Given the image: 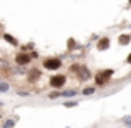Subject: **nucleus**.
<instances>
[{
	"label": "nucleus",
	"instance_id": "nucleus-2",
	"mask_svg": "<svg viewBox=\"0 0 131 128\" xmlns=\"http://www.w3.org/2000/svg\"><path fill=\"white\" fill-rule=\"evenodd\" d=\"M67 83V77H65L63 73H57L53 75V77H50V86L55 90H61Z\"/></svg>",
	"mask_w": 131,
	"mask_h": 128
},
{
	"label": "nucleus",
	"instance_id": "nucleus-7",
	"mask_svg": "<svg viewBox=\"0 0 131 128\" xmlns=\"http://www.w3.org/2000/svg\"><path fill=\"white\" fill-rule=\"evenodd\" d=\"M110 43H111V42H110V38H108V37H101V38L98 40V43H96V48H98L100 52L108 50V48H110Z\"/></svg>",
	"mask_w": 131,
	"mask_h": 128
},
{
	"label": "nucleus",
	"instance_id": "nucleus-19",
	"mask_svg": "<svg viewBox=\"0 0 131 128\" xmlns=\"http://www.w3.org/2000/svg\"><path fill=\"white\" fill-rule=\"evenodd\" d=\"M129 3H131V0H129Z\"/></svg>",
	"mask_w": 131,
	"mask_h": 128
},
{
	"label": "nucleus",
	"instance_id": "nucleus-17",
	"mask_svg": "<svg viewBox=\"0 0 131 128\" xmlns=\"http://www.w3.org/2000/svg\"><path fill=\"white\" fill-rule=\"evenodd\" d=\"M2 105H3V102H0V106H2Z\"/></svg>",
	"mask_w": 131,
	"mask_h": 128
},
{
	"label": "nucleus",
	"instance_id": "nucleus-11",
	"mask_svg": "<svg viewBox=\"0 0 131 128\" xmlns=\"http://www.w3.org/2000/svg\"><path fill=\"white\" fill-rule=\"evenodd\" d=\"M15 123H17V122H15L13 118H7L0 126H2V128H13V126H15Z\"/></svg>",
	"mask_w": 131,
	"mask_h": 128
},
{
	"label": "nucleus",
	"instance_id": "nucleus-9",
	"mask_svg": "<svg viewBox=\"0 0 131 128\" xmlns=\"http://www.w3.org/2000/svg\"><path fill=\"white\" fill-rule=\"evenodd\" d=\"M129 42H131V35H129V33H121V35L118 37V43L121 45V47L129 45Z\"/></svg>",
	"mask_w": 131,
	"mask_h": 128
},
{
	"label": "nucleus",
	"instance_id": "nucleus-13",
	"mask_svg": "<svg viewBox=\"0 0 131 128\" xmlns=\"http://www.w3.org/2000/svg\"><path fill=\"white\" fill-rule=\"evenodd\" d=\"M121 122H123V125H125L126 128H131V115L123 116V118H121Z\"/></svg>",
	"mask_w": 131,
	"mask_h": 128
},
{
	"label": "nucleus",
	"instance_id": "nucleus-4",
	"mask_svg": "<svg viewBox=\"0 0 131 128\" xmlns=\"http://www.w3.org/2000/svg\"><path fill=\"white\" fill-rule=\"evenodd\" d=\"M43 68L45 70H50V72H55V70H60L61 68V60L60 58H47V60H43Z\"/></svg>",
	"mask_w": 131,
	"mask_h": 128
},
{
	"label": "nucleus",
	"instance_id": "nucleus-8",
	"mask_svg": "<svg viewBox=\"0 0 131 128\" xmlns=\"http://www.w3.org/2000/svg\"><path fill=\"white\" fill-rule=\"evenodd\" d=\"M40 77H42V72H40V70H37V68H33V70H30L28 73H27V78H28V82H30V83L37 82Z\"/></svg>",
	"mask_w": 131,
	"mask_h": 128
},
{
	"label": "nucleus",
	"instance_id": "nucleus-16",
	"mask_svg": "<svg viewBox=\"0 0 131 128\" xmlns=\"http://www.w3.org/2000/svg\"><path fill=\"white\" fill-rule=\"evenodd\" d=\"M126 63H129V65H131V53L128 55V57H126Z\"/></svg>",
	"mask_w": 131,
	"mask_h": 128
},
{
	"label": "nucleus",
	"instance_id": "nucleus-5",
	"mask_svg": "<svg viewBox=\"0 0 131 128\" xmlns=\"http://www.w3.org/2000/svg\"><path fill=\"white\" fill-rule=\"evenodd\" d=\"M30 62H32V55L27 53V52H20V53L15 55V63L18 65V67H25Z\"/></svg>",
	"mask_w": 131,
	"mask_h": 128
},
{
	"label": "nucleus",
	"instance_id": "nucleus-6",
	"mask_svg": "<svg viewBox=\"0 0 131 128\" xmlns=\"http://www.w3.org/2000/svg\"><path fill=\"white\" fill-rule=\"evenodd\" d=\"M77 90H61V92H51L50 95H48V98L53 100V98H63V96H77Z\"/></svg>",
	"mask_w": 131,
	"mask_h": 128
},
{
	"label": "nucleus",
	"instance_id": "nucleus-3",
	"mask_svg": "<svg viewBox=\"0 0 131 128\" xmlns=\"http://www.w3.org/2000/svg\"><path fill=\"white\" fill-rule=\"evenodd\" d=\"M71 72H77V77L80 78L81 82H86L90 77H91V73H90V70L85 65H73L71 67Z\"/></svg>",
	"mask_w": 131,
	"mask_h": 128
},
{
	"label": "nucleus",
	"instance_id": "nucleus-14",
	"mask_svg": "<svg viewBox=\"0 0 131 128\" xmlns=\"http://www.w3.org/2000/svg\"><path fill=\"white\" fill-rule=\"evenodd\" d=\"M95 90H96L95 86H86V88L83 90V95H86V96L88 95H93V93H95Z\"/></svg>",
	"mask_w": 131,
	"mask_h": 128
},
{
	"label": "nucleus",
	"instance_id": "nucleus-18",
	"mask_svg": "<svg viewBox=\"0 0 131 128\" xmlns=\"http://www.w3.org/2000/svg\"><path fill=\"white\" fill-rule=\"evenodd\" d=\"M2 116H3V115H2V113H0V118H2Z\"/></svg>",
	"mask_w": 131,
	"mask_h": 128
},
{
	"label": "nucleus",
	"instance_id": "nucleus-1",
	"mask_svg": "<svg viewBox=\"0 0 131 128\" xmlns=\"http://www.w3.org/2000/svg\"><path fill=\"white\" fill-rule=\"evenodd\" d=\"M113 73L115 72L111 70V68H106V70H101V72H98L96 73V77H95V82H96V85L98 86H103L108 82V78H111L113 77Z\"/></svg>",
	"mask_w": 131,
	"mask_h": 128
},
{
	"label": "nucleus",
	"instance_id": "nucleus-15",
	"mask_svg": "<svg viewBox=\"0 0 131 128\" xmlns=\"http://www.w3.org/2000/svg\"><path fill=\"white\" fill-rule=\"evenodd\" d=\"M77 105H78L77 100H73V102H65L63 103V106H67V108H73V106H77Z\"/></svg>",
	"mask_w": 131,
	"mask_h": 128
},
{
	"label": "nucleus",
	"instance_id": "nucleus-12",
	"mask_svg": "<svg viewBox=\"0 0 131 128\" xmlns=\"http://www.w3.org/2000/svg\"><path fill=\"white\" fill-rule=\"evenodd\" d=\"M10 90V83L8 82H2L0 80V93H7Z\"/></svg>",
	"mask_w": 131,
	"mask_h": 128
},
{
	"label": "nucleus",
	"instance_id": "nucleus-10",
	"mask_svg": "<svg viewBox=\"0 0 131 128\" xmlns=\"http://www.w3.org/2000/svg\"><path fill=\"white\" fill-rule=\"evenodd\" d=\"M2 37H3V40H5L7 43L13 45V47H18V40H17L15 37H12L10 33H2Z\"/></svg>",
	"mask_w": 131,
	"mask_h": 128
}]
</instances>
